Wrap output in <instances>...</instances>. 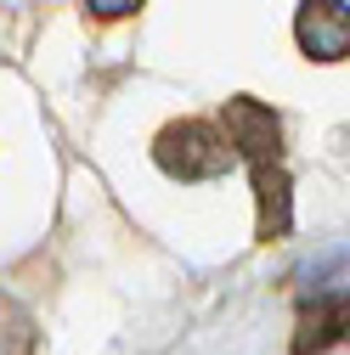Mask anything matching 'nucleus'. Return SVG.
<instances>
[{
    "instance_id": "nucleus-1",
    "label": "nucleus",
    "mask_w": 350,
    "mask_h": 355,
    "mask_svg": "<svg viewBox=\"0 0 350 355\" xmlns=\"http://www.w3.org/2000/svg\"><path fill=\"white\" fill-rule=\"evenodd\" d=\"M153 164L169 175V181H215L238 164L226 130H215L203 119H181V124H164L158 141H153Z\"/></svg>"
},
{
    "instance_id": "nucleus-2",
    "label": "nucleus",
    "mask_w": 350,
    "mask_h": 355,
    "mask_svg": "<svg viewBox=\"0 0 350 355\" xmlns=\"http://www.w3.org/2000/svg\"><path fill=\"white\" fill-rule=\"evenodd\" d=\"M221 130H226L232 153L249 158V164L283 158V124H277V113H272L266 102H254V96H232V102L221 107Z\"/></svg>"
},
{
    "instance_id": "nucleus-3",
    "label": "nucleus",
    "mask_w": 350,
    "mask_h": 355,
    "mask_svg": "<svg viewBox=\"0 0 350 355\" xmlns=\"http://www.w3.org/2000/svg\"><path fill=\"white\" fill-rule=\"evenodd\" d=\"M294 40L311 62H344L350 57V6L344 0H299Z\"/></svg>"
},
{
    "instance_id": "nucleus-4",
    "label": "nucleus",
    "mask_w": 350,
    "mask_h": 355,
    "mask_svg": "<svg viewBox=\"0 0 350 355\" xmlns=\"http://www.w3.org/2000/svg\"><path fill=\"white\" fill-rule=\"evenodd\" d=\"M254 169V237L260 243H283L294 226V192H288V169L283 158L272 164H249Z\"/></svg>"
},
{
    "instance_id": "nucleus-5",
    "label": "nucleus",
    "mask_w": 350,
    "mask_h": 355,
    "mask_svg": "<svg viewBox=\"0 0 350 355\" xmlns=\"http://www.w3.org/2000/svg\"><path fill=\"white\" fill-rule=\"evenodd\" d=\"M333 344H350V288L328 293L317 304L299 310V327H294V355H328Z\"/></svg>"
},
{
    "instance_id": "nucleus-6",
    "label": "nucleus",
    "mask_w": 350,
    "mask_h": 355,
    "mask_svg": "<svg viewBox=\"0 0 350 355\" xmlns=\"http://www.w3.org/2000/svg\"><path fill=\"white\" fill-rule=\"evenodd\" d=\"M0 355H34V322L6 293H0Z\"/></svg>"
},
{
    "instance_id": "nucleus-7",
    "label": "nucleus",
    "mask_w": 350,
    "mask_h": 355,
    "mask_svg": "<svg viewBox=\"0 0 350 355\" xmlns=\"http://www.w3.org/2000/svg\"><path fill=\"white\" fill-rule=\"evenodd\" d=\"M136 6H142V0H85V12L102 17V23H119V17H130Z\"/></svg>"
}]
</instances>
